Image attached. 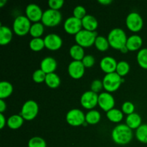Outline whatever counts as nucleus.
<instances>
[{
    "label": "nucleus",
    "instance_id": "obj_25",
    "mask_svg": "<svg viewBox=\"0 0 147 147\" xmlns=\"http://www.w3.org/2000/svg\"><path fill=\"white\" fill-rule=\"evenodd\" d=\"M106 117L110 121L115 123H120L123 120V113L122 112V111L114 108L109 111L106 112Z\"/></svg>",
    "mask_w": 147,
    "mask_h": 147
},
{
    "label": "nucleus",
    "instance_id": "obj_24",
    "mask_svg": "<svg viewBox=\"0 0 147 147\" xmlns=\"http://www.w3.org/2000/svg\"><path fill=\"white\" fill-rule=\"evenodd\" d=\"M13 93V86L11 83L2 80L0 83V99L7 98Z\"/></svg>",
    "mask_w": 147,
    "mask_h": 147
},
{
    "label": "nucleus",
    "instance_id": "obj_15",
    "mask_svg": "<svg viewBox=\"0 0 147 147\" xmlns=\"http://www.w3.org/2000/svg\"><path fill=\"white\" fill-rule=\"evenodd\" d=\"M45 47L52 51H56L61 48L63 45V40L57 34L50 33L47 34L44 38Z\"/></svg>",
    "mask_w": 147,
    "mask_h": 147
},
{
    "label": "nucleus",
    "instance_id": "obj_30",
    "mask_svg": "<svg viewBox=\"0 0 147 147\" xmlns=\"http://www.w3.org/2000/svg\"><path fill=\"white\" fill-rule=\"evenodd\" d=\"M94 45L98 50L100 52H105L110 47L109 40L106 37L103 36H98L95 41Z\"/></svg>",
    "mask_w": 147,
    "mask_h": 147
},
{
    "label": "nucleus",
    "instance_id": "obj_9",
    "mask_svg": "<svg viewBox=\"0 0 147 147\" xmlns=\"http://www.w3.org/2000/svg\"><path fill=\"white\" fill-rule=\"evenodd\" d=\"M65 119L70 126L77 127L83 126L86 122V114L80 109H73L67 112Z\"/></svg>",
    "mask_w": 147,
    "mask_h": 147
},
{
    "label": "nucleus",
    "instance_id": "obj_12",
    "mask_svg": "<svg viewBox=\"0 0 147 147\" xmlns=\"http://www.w3.org/2000/svg\"><path fill=\"white\" fill-rule=\"evenodd\" d=\"M98 105L104 111L108 112L114 109L115 99L111 93L109 92H103L98 95Z\"/></svg>",
    "mask_w": 147,
    "mask_h": 147
},
{
    "label": "nucleus",
    "instance_id": "obj_43",
    "mask_svg": "<svg viewBox=\"0 0 147 147\" xmlns=\"http://www.w3.org/2000/svg\"><path fill=\"white\" fill-rule=\"evenodd\" d=\"M98 3L103 6H107L111 4L112 0H98Z\"/></svg>",
    "mask_w": 147,
    "mask_h": 147
},
{
    "label": "nucleus",
    "instance_id": "obj_23",
    "mask_svg": "<svg viewBox=\"0 0 147 147\" xmlns=\"http://www.w3.org/2000/svg\"><path fill=\"white\" fill-rule=\"evenodd\" d=\"M69 53H70V57L73 58V60H76V61H82L83 57L86 56L84 48L81 46L78 45V44L73 45L70 47Z\"/></svg>",
    "mask_w": 147,
    "mask_h": 147
},
{
    "label": "nucleus",
    "instance_id": "obj_29",
    "mask_svg": "<svg viewBox=\"0 0 147 147\" xmlns=\"http://www.w3.org/2000/svg\"><path fill=\"white\" fill-rule=\"evenodd\" d=\"M136 139L142 144H147V124H142L135 132Z\"/></svg>",
    "mask_w": 147,
    "mask_h": 147
},
{
    "label": "nucleus",
    "instance_id": "obj_7",
    "mask_svg": "<svg viewBox=\"0 0 147 147\" xmlns=\"http://www.w3.org/2000/svg\"><path fill=\"white\" fill-rule=\"evenodd\" d=\"M39 113V106L36 101L28 100L23 104L20 114L25 121H32Z\"/></svg>",
    "mask_w": 147,
    "mask_h": 147
},
{
    "label": "nucleus",
    "instance_id": "obj_35",
    "mask_svg": "<svg viewBox=\"0 0 147 147\" xmlns=\"http://www.w3.org/2000/svg\"><path fill=\"white\" fill-rule=\"evenodd\" d=\"M46 76H47V74L44 71H42L41 69H37L33 73L32 80L36 83H42L45 81Z\"/></svg>",
    "mask_w": 147,
    "mask_h": 147
},
{
    "label": "nucleus",
    "instance_id": "obj_13",
    "mask_svg": "<svg viewBox=\"0 0 147 147\" xmlns=\"http://www.w3.org/2000/svg\"><path fill=\"white\" fill-rule=\"evenodd\" d=\"M43 12L40 6L36 4H30L25 9L26 17L30 20L31 22H40L42 18Z\"/></svg>",
    "mask_w": 147,
    "mask_h": 147
},
{
    "label": "nucleus",
    "instance_id": "obj_11",
    "mask_svg": "<svg viewBox=\"0 0 147 147\" xmlns=\"http://www.w3.org/2000/svg\"><path fill=\"white\" fill-rule=\"evenodd\" d=\"M63 27H64L65 31L67 34H73V35H76L79 32L83 30L81 20L76 18L73 16L66 19Z\"/></svg>",
    "mask_w": 147,
    "mask_h": 147
},
{
    "label": "nucleus",
    "instance_id": "obj_41",
    "mask_svg": "<svg viewBox=\"0 0 147 147\" xmlns=\"http://www.w3.org/2000/svg\"><path fill=\"white\" fill-rule=\"evenodd\" d=\"M7 122V119H6L5 116L3 113H0V129H3L6 126Z\"/></svg>",
    "mask_w": 147,
    "mask_h": 147
},
{
    "label": "nucleus",
    "instance_id": "obj_32",
    "mask_svg": "<svg viewBox=\"0 0 147 147\" xmlns=\"http://www.w3.org/2000/svg\"><path fill=\"white\" fill-rule=\"evenodd\" d=\"M136 60L141 67L147 70V48H142L138 52Z\"/></svg>",
    "mask_w": 147,
    "mask_h": 147
},
{
    "label": "nucleus",
    "instance_id": "obj_45",
    "mask_svg": "<svg viewBox=\"0 0 147 147\" xmlns=\"http://www.w3.org/2000/svg\"><path fill=\"white\" fill-rule=\"evenodd\" d=\"M7 3V1L6 0H1L0 1V7H3L4 6V4Z\"/></svg>",
    "mask_w": 147,
    "mask_h": 147
},
{
    "label": "nucleus",
    "instance_id": "obj_4",
    "mask_svg": "<svg viewBox=\"0 0 147 147\" xmlns=\"http://www.w3.org/2000/svg\"><path fill=\"white\" fill-rule=\"evenodd\" d=\"M97 32L88 31L86 30H82L76 35H75V40L76 44L84 47H90L93 45L98 37Z\"/></svg>",
    "mask_w": 147,
    "mask_h": 147
},
{
    "label": "nucleus",
    "instance_id": "obj_42",
    "mask_svg": "<svg viewBox=\"0 0 147 147\" xmlns=\"http://www.w3.org/2000/svg\"><path fill=\"white\" fill-rule=\"evenodd\" d=\"M7 109V104L4 100L0 99V113H3Z\"/></svg>",
    "mask_w": 147,
    "mask_h": 147
},
{
    "label": "nucleus",
    "instance_id": "obj_18",
    "mask_svg": "<svg viewBox=\"0 0 147 147\" xmlns=\"http://www.w3.org/2000/svg\"><path fill=\"white\" fill-rule=\"evenodd\" d=\"M143 45V40L142 37L138 34H133L128 37L126 42V47H128L129 51H137L140 50Z\"/></svg>",
    "mask_w": 147,
    "mask_h": 147
},
{
    "label": "nucleus",
    "instance_id": "obj_14",
    "mask_svg": "<svg viewBox=\"0 0 147 147\" xmlns=\"http://www.w3.org/2000/svg\"><path fill=\"white\" fill-rule=\"evenodd\" d=\"M85 70H86V67L83 65L82 61L73 60L69 64L68 67H67V72H68L69 76L72 78L76 79V80L83 78L85 74Z\"/></svg>",
    "mask_w": 147,
    "mask_h": 147
},
{
    "label": "nucleus",
    "instance_id": "obj_39",
    "mask_svg": "<svg viewBox=\"0 0 147 147\" xmlns=\"http://www.w3.org/2000/svg\"><path fill=\"white\" fill-rule=\"evenodd\" d=\"M95 62H96V60H95L94 57L91 55H86L82 60V63H83V65L85 66L86 68L93 67L95 64Z\"/></svg>",
    "mask_w": 147,
    "mask_h": 147
},
{
    "label": "nucleus",
    "instance_id": "obj_19",
    "mask_svg": "<svg viewBox=\"0 0 147 147\" xmlns=\"http://www.w3.org/2000/svg\"><path fill=\"white\" fill-rule=\"evenodd\" d=\"M81 21L83 30H88V31L96 32V30L98 27V22L94 16L87 14Z\"/></svg>",
    "mask_w": 147,
    "mask_h": 147
},
{
    "label": "nucleus",
    "instance_id": "obj_21",
    "mask_svg": "<svg viewBox=\"0 0 147 147\" xmlns=\"http://www.w3.org/2000/svg\"><path fill=\"white\" fill-rule=\"evenodd\" d=\"M126 124L131 129H137L142 123V117L137 113H133L127 116L126 119Z\"/></svg>",
    "mask_w": 147,
    "mask_h": 147
},
{
    "label": "nucleus",
    "instance_id": "obj_20",
    "mask_svg": "<svg viewBox=\"0 0 147 147\" xmlns=\"http://www.w3.org/2000/svg\"><path fill=\"white\" fill-rule=\"evenodd\" d=\"M13 32L9 27L7 26H0V45H7L11 41Z\"/></svg>",
    "mask_w": 147,
    "mask_h": 147
},
{
    "label": "nucleus",
    "instance_id": "obj_38",
    "mask_svg": "<svg viewBox=\"0 0 147 147\" xmlns=\"http://www.w3.org/2000/svg\"><path fill=\"white\" fill-rule=\"evenodd\" d=\"M103 88V81L99 80V79H96V80H94L91 83V85H90V90L94 92V93H97V94L98 93H100Z\"/></svg>",
    "mask_w": 147,
    "mask_h": 147
},
{
    "label": "nucleus",
    "instance_id": "obj_26",
    "mask_svg": "<svg viewBox=\"0 0 147 147\" xmlns=\"http://www.w3.org/2000/svg\"><path fill=\"white\" fill-rule=\"evenodd\" d=\"M101 119L100 112L97 110H90L86 114V121L89 125H95L99 123Z\"/></svg>",
    "mask_w": 147,
    "mask_h": 147
},
{
    "label": "nucleus",
    "instance_id": "obj_1",
    "mask_svg": "<svg viewBox=\"0 0 147 147\" xmlns=\"http://www.w3.org/2000/svg\"><path fill=\"white\" fill-rule=\"evenodd\" d=\"M111 138L113 142L119 145H126L131 142L133 132L126 123H121L115 126L111 132Z\"/></svg>",
    "mask_w": 147,
    "mask_h": 147
},
{
    "label": "nucleus",
    "instance_id": "obj_8",
    "mask_svg": "<svg viewBox=\"0 0 147 147\" xmlns=\"http://www.w3.org/2000/svg\"><path fill=\"white\" fill-rule=\"evenodd\" d=\"M126 25L131 32H138L143 28V18L136 11H131L128 14L127 17H126Z\"/></svg>",
    "mask_w": 147,
    "mask_h": 147
},
{
    "label": "nucleus",
    "instance_id": "obj_37",
    "mask_svg": "<svg viewBox=\"0 0 147 147\" xmlns=\"http://www.w3.org/2000/svg\"><path fill=\"white\" fill-rule=\"evenodd\" d=\"M121 111L123 114H126L127 116L134 113L135 106L131 101H126L123 103L121 106Z\"/></svg>",
    "mask_w": 147,
    "mask_h": 147
},
{
    "label": "nucleus",
    "instance_id": "obj_3",
    "mask_svg": "<svg viewBox=\"0 0 147 147\" xmlns=\"http://www.w3.org/2000/svg\"><path fill=\"white\" fill-rule=\"evenodd\" d=\"M31 26V22L26 16H17L13 22V32L20 37L25 36L30 33Z\"/></svg>",
    "mask_w": 147,
    "mask_h": 147
},
{
    "label": "nucleus",
    "instance_id": "obj_28",
    "mask_svg": "<svg viewBox=\"0 0 147 147\" xmlns=\"http://www.w3.org/2000/svg\"><path fill=\"white\" fill-rule=\"evenodd\" d=\"M45 31V25L40 22L32 24L30 28V34L32 37V38H40L42 35Z\"/></svg>",
    "mask_w": 147,
    "mask_h": 147
},
{
    "label": "nucleus",
    "instance_id": "obj_2",
    "mask_svg": "<svg viewBox=\"0 0 147 147\" xmlns=\"http://www.w3.org/2000/svg\"><path fill=\"white\" fill-rule=\"evenodd\" d=\"M107 39L110 47L115 50H121V49L126 45L128 37L124 30L117 27L112 29L109 32Z\"/></svg>",
    "mask_w": 147,
    "mask_h": 147
},
{
    "label": "nucleus",
    "instance_id": "obj_33",
    "mask_svg": "<svg viewBox=\"0 0 147 147\" xmlns=\"http://www.w3.org/2000/svg\"><path fill=\"white\" fill-rule=\"evenodd\" d=\"M129 70H130V65L128 62L122 60V61L118 63L116 73L119 76H121V78L124 77L129 73Z\"/></svg>",
    "mask_w": 147,
    "mask_h": 147
},
{
    "label": "nucleus",
    "instance_id": "obj_27",
    "mask_svg": "<svg viewBox=\"0 0 147 147\" xmlns=\"http://www.w3.org/2000/svg\"><path fill=\"white\" fill-rule=\"evenodd\" d=\"M45 83L50 88L55 89L58 88L60 85V78L58 75L55 73L47 74Z\"/></svg>",
    "mask_w": 147,
    "mask_h": 147
},
{
    "label": "nucleus",
    "instance_id": "obj_17",
    "mask_svg": "<svg viewBox=\"0 0 147 147\" xmlns=\"http://www.w3.org/2000/svg\"><path fill=\"white\" fill-rule=\"evenodd\" d=\"M57 67V63L55 58L52 57H45L40 63V69L46 74L55 73Z\"/></svg>",
    "mask_w": 147,
    "mask_h": 147
},
{
    "label": "nucleus",
    "instance_id": "obj_10",
    "mask_svg": "<svg viewBox=\"0 0 147 147\" xmlns=\"http://www.w3.org/2000/svg\"><path fill=\"white\" fill-rule=\"evenodd\" d=\"M80 100L82 107L89 111L93 110L98 105V95L91 90H88L82 94Z\"/></svg>",
    "mask_w": 147,
    "mask_h": 147
},
{
    "label": "nucleus",
    "instance_id": "obj_34",
    "mask_svg": "<svg viewBox=\"0 0 147 147\" xmlns=\"http://www.w3.org/2000/svg\"><path fill=\"white\" fill-rule=\"evenodd\" d=\"M28 147H47V143L43 138L34 136L29 140Z\"/></svg>",
    "mask_w": 147,
    "mask_h": 147
},
{
    "label": "nucleus",
    "instance_id": "obj_44",
    "mask_svg": "<svg viewBox=\"0 0 147 147\" xmlns=\"http://www.w3.org/2000/svg\"><path fill=\"white\" fill-rule=\"evenodd\" d=\"M120 51L122 53H123V54H125V53H127L129 51V49H128V47H126V46H124V47H123V48L121 49Z\"/></svg>",
    "mask_w": 147,
    "mask_h": 147
},
{
    "label": "nucleus",
    "instance_id": "obj_6",
    "mask_svg": "<svg viewBox=\"0 0 147 147\" xmlns=\"http://www.w3.org/2000/svg\"><path fill=\"white\" fill-rule=\"evenodd\" d=\"M62 21V14L57 10L49 8L43 12L41 22L46 27H53L60 24Z\"/></svg>",
    "mask_w": 147,
    "mask_h": 147
},
{
    "label": "nucleus",
    "instance_id": "obj_16",
    "mask_svg": "<svg viewBox=\"0 0 147 147\" xmlns=\"http://www.w3.org/2000/svg\"><path fill=\"white\" fill-rule=\"evenodd\" d=\"M118 62L111 56H106L103 57L100 62V67L106 74L116 73Z\"/></svg>",
    "mask_w": 147,
    "mask_h": 147
},
{
    "label": "nucleus",
    "instance_id": "obj_31",
    "mask_svg": "<svg viewBox=\"0 0 147 147\" xmlns=\"http://www.w3.org/2000/svg\"><path fill=\"white\" fill-rule=\"evenodd\" d=\"M30 50L34 52H40L45 47L44 39L41 38H32L29 43Z\"/></svg>",
    "mask_w": 147,
    "mask_h": 147
},
{
    "label": "nucleus",
    "instance_id": "obj_22",
    "mask_svg": "<svg viewBox=\"0 0 147 147\" xmlns=\"http://www.w3.org/2000/svg\"><path fill=\"white\" fill-rule=\"evenodd\" d=\"M24 119L20 114H14L7 119V125L10 129L16 130L22 127L24 123Z\"/></svg>",
    "mask_w": 147,
    "mask_h": 147
},
{
    "label": "nucleus",
    "instance_id": "obj_5",
    "mask_svg": "<svg viewBox=\"0 0 147 147\" xmlns=\"http://www.w3.org/2000/svg\"><path fill=\"white\" fill-rule=\"evenodd\" d=\"M103 88L106 92L113 93L120 88L123 83V78L119 76L116 73L106 74L103 78Z\"/></svg>",
    "mask_w": 147,
    "mask_h": 147
},
{
    "label": "nucleus",
    "instance_id": "obj_36",
    "mask_svg": "<svg viewBox=\"0 0 147 147\" xmlns=\"http://www.w3.org/2000/svg\"><path fill=\"white\" fill-rule=\"evenodd\" d=\"M73 17H75L76 18L79 19V20H82L86 15H87V13H86V9L83 6L78 5L77 7H76L73 9Z\"/></svg>",
    "mask_w": 147,
    "mask_h": 147
},
{
    "label": "nucleus",
    "instance_id": "obj_40",
    "mask_svg": "<svg viewBox=\"0 0 147 147\" xmlns=\"http://www.w3.org/2000/svg\"><path fill=\"white\" fill-rule=\"evenodd\" d=\"M48 5L50 9L59 11L60 9L64 5V1L63 0H50L48 1Z\"/></svg>",
    "mask_w": 147,
    "mask_h": 147
}]
</instances>
